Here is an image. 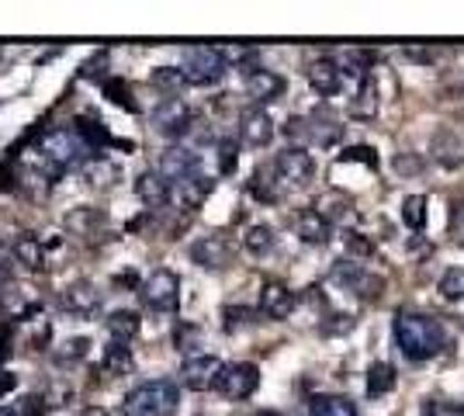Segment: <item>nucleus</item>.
Listing matches in <instances>:
<instances>
[{"mask_svg":"<svg viewBox=\"0 0 464 416\" xmlns=\"http://www.w3.org/2000/svg\"><path fill=\"white\" fill-rule=\"evenodd\" d=\"M395 343L406 361H430L447 351V330L440 319L402 309L395 313Z\"/></svg>","mask_w":464,"mask_h":416,"instance_id":"nucleus-1","label":"nucleus"},{"mask_svg":"<svg viewBox=\"0 0 464 416\" xmlns=\"http://www.w3.org/2000/svg\"><path fill=\"white\" fill-rule=\"evenodd\" d=\"M180 389L170 378H153L132 389L121 402V416H177Z\"/></svg>","mask_w":464,"mask_h":416,"instance_id":"nucleus-2","label":"nucleus"},{"mask_svg":"<svg viewBox=\"0 0 464 416\" xmlns=\"http://www.w3.org/2000/svg\"><path fill=\"white\" fill-rule=\"evenodd\" d=\"M229 63L222 56L218 45H194L184 53V63H180V73L188 80V87H212L226 77Z\"/></svg>","mask_w":464,"mask_h":416,"instance_id":"nucleus-3","label":"nucleus"},{"mask_svg":"<svg viewBox=\"0 0 464 416\" xmlns=\"http://www.w3.org/2000/svg\"><path fill=\"white\" fill-rule=\"evenodd\" d=\"M139 298H142V305H146L150 313L167 316V313H174L177 302H180V277H177L170 267H156L153 275L142 281Z\"/></svg>","mask_w":464,"mask_h":416,"instance_id":"nucleus-4","label":"nucleus"},{"mask_svg":"<svg viewBox=\"0 0 464 416\" xmlns=\"http://www.w3.org/2000/svg\"><path fill=\"white\" fill-rule=\"evenodd\" d=\"M329 277H333L343 292H353V295H361V298H382V288H385V281L378 275H371L368 267L357 264V260H336Z\"/></svg>","mask_w":464,"mask_h":416,"instance_id":"nucleus-5","label":"nucleus"},{"mask_svg":"<svg viewBox=\"0 0 464 416\" xmlns=\"http://www.w3.org/2000/svg\"><path fill=\"white\" fill-rule=\"evenodd\" d=\"M274 174L281 180V188H302L309 184L315 174V160L305 153V146H285L277 157H274Z\"/></svg>","mask_w":464,"mask_h":416,"instance_id":"nucleus-6","label":"nucleus"},{"mask_svg":"<svg viewBox=\"0 0 464 416\" xmlns=\"http://www.w3.org/2000/svg\"><path fill=\"white\" fill-rule=\"evenodd\" d=\"M291 139H302V142H312V146H336L340 136H343V125L329 119V115H309V119H291L288 129H285Z\"/></svg>","mask_w":464,"mask_h":416,"instance_id":"nucleus-7","label":"nucleus"},{"mask_svg":"<svg viewBox=\"0 0 464 416\" xmlns=\"http://www.w3.org/2000/svg\"><path fill=\"white\" fill-rule=\"evenodd\" d=\"M260 385V368L250 361H239V364H226L222 375L215 382V392L226 399H250Z\"/></svg>","mask_w":464,"mask_h":416,"instance_id":"nucleus-8","label":"nucleus"},{"mask_svg":"<svg viewBox=\"0 0 464 416\" xmlns=\"http://www.w3.org/2000/svg\"><path fill=\"white\" fill-rule=\"evenodd\" d=\"M153 125L163 132V136H184V132L194 125V115H191V108L184 104V98L167 94V98L153 108Z\"/></svg>","mask_w":464,"mask_h":416,"instance_id":"nucleus-9","label":"nucleus"},{"mask_svg":"<svg viewBox=\"0 0 464 416\" xmlns=\"http://www.w3.org/2000/svg\"><path fill=\"white\" fill-rule=\"evenodd\" d=\"M222 361L212 354H194L184 361V368H180V382L188 385V389H194V392H208V389H215V382H218V375H222Z\"/></svg>","mask_w":464,"mask_h":416,"instance_id":"nucleus-10","label":"nucleus"},{"mask_svg":"<svg viewBox=\"0 0 464 416\" xmlns=\"http://www.w3.org/2000/svg\"><path fill=\"white\" fill-rule=\"evenodd\" d=\"M59 305H63L70 316L94 319L97 313H101V305H104V295L97 292L94 285H87V281H77V285H70V288L59 295Z\"/></svg>","mask_w":464,"mask_h":416,"instance_id":"nucleus-11","label":"nucleus"},{"mask_svg":"<svg viewBox=\"0 0 464 416\" xmlns=\"http://www.w3.org/2000/svg\"><path fill=\"white\" fill-rule=\"evenodd\" d=\"M191 260L198 264V267H205V271H222V267H229V260H232L229 239L218 237V233L194 239V243H191Z\"/></svg>","mask_w":464,"mask_h":416,"instance_id":"nucleus-12","label":"nucleus"},{"mask_svg":"<svg viewBox=\"0 0 464 416\" xmlns=\"http://www.w3.org/2000/svg\"><path fill=\"white\" fill-rule=\"evenodd\" d=\"M295 305H298V295L291 292L288 285H281V281H267V285L260 288V316L288 319L291 313H295Z\"/></svg>","mask_w":464,"mask_h":416,"instance_id":"nucleus-13","label":"nucleus"},{"mask_svg":"<svg viewBox=\"0 0 464 416\" xmlns=\"http://www.w3.org/2000/svg\"><path fill=\"white\" fill-rule=\"evenodd\" d=\"M156 170L167 178V184H177V180H188L194 174H201L198 170V153H191L188 146H174V150H167L160 163H156Z\"/></svg>","mask_w":464,"mask_h":416,"instance_id":"nucleus-14","label":"nucleus"},{"mask_svg":"<svg viewBox=\"0 0 464 416\" xmlns=\"http://www.w3.org/2000/svg\"><path fill=\"white\" fill-rule=\"evenodd\" d=\"M239 139H243L246 146H253V150L271 146L274 119L264 111V108H250V111H243V115H239Z\"/></svg>","mask_w":464,"mask_h":416,"instance_id":"nucleus-15","label":"nucleus"},{"mask_svg":"<svg viewBox=\"0 0 464 416\" xmlns=\"http://www.w3.org/2000/svg\"><path fill=\"white\" fill-rule=\"evenodd\" d=\"M208 191H212V180L205 178V174H194L188 180L170 184V205H177L180 212H194L201 201L208 198Z\"/></svg>","mask_w":464,"mask_h":416,"instance_id":"nucleus-16","label":"nucleus"},{"mask_svg":"<svg viewBox=\"0 0 464 416\" xmlns=\"http://www.w3.org/2000/svg\"><path fill=\"white\" fill-rule=\"evenodd\" d=\"M246 94L256 101V108L260 104H267V101H277L285 94V77L281 73H274V70H260V66H253L250 73H246Z\"/></svg>","mask_w":464,"mask_h":416,"instance_id":"nucleus-17","label":"nucleus"},{"mask_svg":"<svg viewBox=\"0 0 464 416\" xmlns=\"http://www.w3.org/2000/svg\"><path fill=\"white\" fill-rule=\"evenodd\" d=\"M295 233H298L302 243H309V247H326L329 237H333V222L326 216H319L315 208H302L295 216Z\"/></svg>","mask_w":464,"mask_h":416,"instance_id":"nucleus-18","label":"nucleus"},{"mask_svg":"<svg viewBox=\"0 0 464 416\" xmlns=\"http://www.w3.org/2000/svg\"><path fill=\"white\" fill-rule=\"evenodd\" d=\"M309 83L315 94L323 98H336L343 91V66L333 60H315L309 66Z\"/></svg>","mask_w":464,"mask_h":416,"instance_id":"nucleus-19","label":"nucleus"},{"mask_svg":"<svg viewBox=\"0 0 464 416\" xmlns=\"http://www.w3.org/2000/svg\"><path fill=\"white\" fill-rule=\"evenodd\" d=\"M136 191L139 198L146 201L150 208H163V205H170V184H167V178L160 174V170H142L136 180Z\"/></svg>","mask_w":464,"mask_h":416,"instance_id":"nucleus-20","label":"nucleus"},{"mask_svg":"<svg viewBox=\"0 0 464 416\" xmlns=\"http://www.w3.org/2000/svg\"><path fill=\"white\" fill-rule=\"evenodd\" d=\"M73 132H77V139L87 146V153H91V157H97V153H101V146H108V142H111V139H108V129H104V121L91 119V115H80V119L73 121Z\"/></svg>","mask_w":464,"mask_h":416,"instance_id":"nucleus-21","label":"nucleus"},{"mask_svg":"<svg viewBox=\"0 0 464 416\" xmlns=\"http://www.w3.org/2000/svg\"><path fill=\"white\" fill-rule=\"evenodd\" d=\"M101 364H104V372H108V375H129V372L136 368L132 347H129V343H115V340H111V347H104Z\"/></svg>","mask_w":464,"mask_h":416,"instance_id":"nucleus-22","label":"nucleus"},{"mask_svg":"<svg viewBox=\"0 0 464 416\" xmlns=\"http://www.w3.org/2000/svg\"><path fill=\"white\" fill-rule=\"evenodd\" d=\"M350 115H353V119H374V115H378V83L371 77L361 80L357 98L350 101Z\"/></svg>","mask_w":464,"mask_h":416,"instance_id":"nucleus-23","label":"nucleus"},{"mask_svg":"<svg viewBox=\"0 0 464 416\" xmlns=\"http://www.w3.org/2000/svg\"><path fill=\"white\" fill-rule=\"evenodd\" d=\"M309 416H357V402L347 396H315L309 402Z\"/></svg>","mask_w":464,"mask_h":416,"instance_id":"nucleus-24","label":"nucleus"},{"mask_svg":"<svg viewBox=\"0 0 464 416\" xmlns=\"http://www.w3.org/2000/svg\"><path fill=\"white\" fill-rule=\"evenodd\" d=\"M395 368L388 364V361H374L368 368V396L378 399V396H388L392 389H395Z\"/></svg>","mask_w":464,"mask_h":416,"instance_id":"nucleus-25","label":"nucleus"},{"mask_svg":"<svg viewBox=\"0 0 464 416\" xmlns=\"http://www.w3.org/2000/svg\"><path fill=\"white\" fill-rule=\"evenodd\" d=\"M83 178H87V184H94V188H111L121 178V170H118V163H111V160L94 157L83 167Z\"/></svg>","mask_w":464,"mask_h":416,"instance_id":"nucleus-26","label":"nucleus"},{"mask_svg":"<svg viewBox=\"0 0 464 416\" xmlns=\"http://www.w3.org/2000/svg\"><path fill=\"white\" fill-rule=\"evenodd\" d=\"M108 334H111L115 343H129L139 334V316L129 313V309H118V313L108 316Z\"/></svg>","mask_w":464,"mask_h":416,"instance_id":"nucleus-27","label":"nucleus"},{"mask_svg":"<svg viewBox=\"0 0 464 416\" xmlns=\"http://www.w3.org/2000/svg\"><path fill=\"white\" fill-rule=\"evenodd\" d=\"M243 243H246V250H250L253 257H267L274 250V229L271 226H264V222H256V226H250L246 229V237H243Z\"/></svg>","mask_w":464,"mask_h":416,"instance_id":"nucleus-28","label":"nucleus"},{"mask_svg":"<svg viewBox=\"0 0 464 416\" xmlns=\"http://www.w3.org/2000/svg\"><path fill=\"white\" fill-rule=\"evenodd\" d=\"M315 212L326 216L329 222H347V218H353V201L343 198V195H323Z\"/></svg>","mask_w":464,"mask_h":416,"instance_id":"nucleus-29","label":"nucleus"},{"mask_svg":"<svg viewBox=\"0 0 464 416\" xmlns=\"http://www.w3.org/2000/svg\"><path fill=\"white\" fill-rule=\"evenodd\" d=\"M14 257H18V264H24V267H32V271H39L42 264H45V254H42V243L35 237H21L14 239Z\"/></svg>","mask_w":464,"mask_h":416,"instance_id":"nucleus-30","label":"nucleus"},{"mask_svg":"<svg viewBox=\"0 0 464 416\" xmlns=\"http://www.w3.org/2000/svg\"><path fill=\"white\" fill-rule=\"evenodd\" d=\"M437 292H440L447 302H464V267H450V271H444L440 285H437Z\"/></svg>","mask_w":464,"mask_h":416,"instance_id":"nucleus-31","label":"nucleus"},{"mask_svg":"<svg viewBox=\"0 0 464 416\" xmlns=\"http://www.w3.org/2000/svg\"><path fill=\"white\" fill-rule=\"evenodd\" d=\"M402 222H406L409 229H423L426 226V198L423 195H409L406 201H402Z\"/></svg>","mask_w":464,"mask_h":416,"instance_id":"nucleus-32","label":"nucleus"},{"mask_svg":"<svg viewBox=\"0 0 464 416\" xmlns=\"http://www.w3.org/2000/svg\"><path fill=\"white\" fill-rule=\"evenodd\" d=\"M153 83L156 87H163V91H170L177 98V91H184L188 87V80H184V73H180V66H160L153 73Z\"/></svg>","mask_w":464,"mask_h":416,"instance_id":"nucleus-33","label":"nucleus"},{"mask_svg":"<svg viewBox=\"0 0 464 416\" xmlns=\"http://www.w3.org/2000/svg\"><path fill=\"white\" fill-rule=\"evenodd\" d=\"M94 222H101V216H94V208H80V212H73V216L66 218V226H70L73 233H83V237L94 233Z\"/></svg>","mask_w":464,"mask_h":416,"instance_id":"nucleus-34","label":"nucleus"},{"mask_svg":"<svg viewBox=\"0 0 464 416\" xmlns=\"http://www.w3.org/2000/svg\"><path fill=\"white\" fill-rule=\"evenodd\" d=\"M104 94H108V101H111V104H125L129 111H136V101L129 98V87H125V83L108 80V83H104Z\"/></svg>","mask_w":464,"mask_h":416,"instance_id":"nucleus-35","label":"nucleus"},{"mask_svg":"<svg viewBox=\"0 0 464 416\" xmlns=\"http://www.w3.org/2000/svg\"><path fill=\"white\" fill-rule=\"evenodd\" d=\"M222 316H226V330L232 334V330H239V326H250V323L260 316V313H253V309H232V305H229Z\"/></svg>","mask_w":464,"mask_h":416,"instance_id":"nucleus-36","label":"nucleus"},{"mask_svg":"<svg viewBox=\"0 0 464 416\" xmlns=\"http://www.w3.org/2000/svg\"><path fill=\"white\" fill-rule=\"evenodd\" d=\"M87 347H91V340H83V337H73V340H66L63 343V351H59V361H80V357H87Z\"/></svg>","mask_w":464,"mask_h":416,"instance_id":"nucleus-37","label":"nucleus"},{"mask_svg":"<svg viewBox=\"0 0 464 416\" xmlns=\"http://www.w3.org/2000/svg\"><path fill=\"white\" fill-rule=\"evenodd\" d=\"M343 243H347L350 260H353V257H371V254H374V247H371V243L361 237V233H347V237H343Z\"/></svg>","mask_w":464,"mask_h":416,"instance_id":"nucleus-38","label":"nucleus"},{"mask_svg":"<svg viewBox=\"0 0 464 416\" xmlns=\"http://www.w3.org/2000/svg\"><path fill=\"white\" fill-rule=\"evenodd\" d=\"M218 170H222V174H232V170H236V142H229V139L218 142Z\"/></svg>","mask_w":464,"mask_h":416,"instance_id":"nucleus-39","label":"nucleus"},{"mask_svg":"<svg viewBox=\"0 0 464 416\" xmlns=\"http://www.w3.org/2000/svg\"><path fill=\"white\" fill-rule=\"evenodd\" d=\"M18 406L21 416H45V399L42 396H24L21 402H14Z\"/></svg>","mask_w":464,"mask_h":416,"instance_id":"nucleus-40","label":"nucleus"},{"mask_svg":"<svg viewBox=\"0 0 464 416\" xmlns=\"http://www.w3.org/2000/svg\"><path fill=\"white\" fill-rule=\"evenodd\" d=\"M340 160H361V163H368V167H378V157H374L371 146H353V150H347Z\"/></svg>","mask_w":464,"mask_h":416,"instance_id":"nucleus-41","label":"nucleus"},{"mask_svg":"<svg viewBox=\"0 0 464 416\" xmlns=\"http://www.w3.org/2000/svg\"><path fill=\"white\" fill-rule=\"evenodd\" d=\"M423 416H458V413H454L447 402H440V399H426Z\"/></svg>","mask_w":464,"mask_h":416,"instance_id":"nucleus-42","label":"nucleus"},{"mask_svg":"<svg viewBox=\"0 0 464 416\" xmlns=\"http://www.w3.org/2000/svg\"><path fill=\"white\" fill-rule=\"evenodd\" d=\"M14 385H18V378L11 375V372H0V399L7 396V392H11Z\"/></svg>","mask_w":464,"mask_h":416,"instance_id":"nucleus-43","label":"nucleus"},{"mask_svg":"<svg viewBox=\"0 0 464 416\" xmlns=\"http://www.w3.org/2000/svg\"><path fill=\"white\" fill-rule=\"evenodd\" d=\"M454 239H458V243H464V208L454 216Z\"/></svg>","mask_w":464,"mask_h":416,"instance_id":"nucleus-44","label":"nucleus"},{"mask_svg":"<svg viewBox=\"0 0 464 416\" xmlns=\"http://www.w3.org/2000/svg\"><path fill=\"white\" fill-rule=\"evenodd\" d=\"M4 357H7V337H4V330H0V364H4Z\"/></svg>","mask_w":464,"mask_h":416,"instance_id":"nucleus-45","label":"nucleus"},{"mask_svg":"<svg viewBox=\"0 0 464 416\" xmlns=\"http://www.w3.org/2000/svg\"><path fill=\"white\" fill-rule=\"evenodd\" d=\"M0 416H21L18 406H0Z\"/></svg>","mask_w":464,"mask_h":416,"instance_id":"nucleus-46","label":"nucleus"},{"mask_svg":"<svg viewBox=\"0 0 464 416\" xmlns=\"http://www.w3.org/2000/svg\"><path fill=\"white\" fill-rule=\"evenodd\" d=\"M83 416H108V413H104L101 406H91V410H83Z\"/></svg>","mask_w":464,"mask_h":416,"instance_id":"nucleus-47","label":"nucleus"},{"mask_svg":"<svg viewBox=\"0 0 464 416\" xmlns=\"http://www.w3.org/2000/svg\"><path fill=\"white\" fill-rule=\"evenodd\" d=\"M0 285H4V271H0Z\"/></svg>","mask_w":464,"mask_h":416,"instance_id":"nucleus-48","label":"nucleus"},{"mask_svg":"<svg viewBox=\"0 0 464 416\" xmlns=\"http://www.w3.org/2000/svg\"><path fill=\"white\" fill-rule=\"evenodd\" d=\"M260 416H277V413H260Z\"/></svg>","mask_w":464,"mask_h":416,"instance_id":"nucleus-49","label":"nucleus"}]
</instances>
